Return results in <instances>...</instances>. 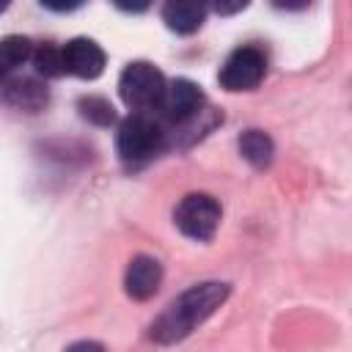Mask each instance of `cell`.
<instances>
[{
	"label": "cell",
	"mask_w": 352,
	"mask_h": 352,
	"mask_svg": "<svg viewBox=\"0 0 352 352\" xmlns=\"http://www.w3.org/2000/svg\"><path fill=\"white\" fill-rule=\"evenodd\" d=\"M231 294V286L223 280H204L184 289L168 308L148 324V338L154 344H176L184 341L192 330H198Z\"/></svg>",
	"instance_id": "1"
},
{
	"label": "cell",
	"mask_w": 352,
	"mask_h": 352,
	"mask_svg": "<svg viewBox=\"0 0 352 352\" xmlns=\"http://www.w3.org/2000/svg\"><path fill=\"white\" fill-rule=\"evenodd\" d=\"M168 129L154 113H129L116 132V151L124 165L138 168L168 146Z\"/></svg>",
	"instance_id": "2"
},
{
	"label": "cell",
	"mask_w": 352,
	"mask_h": 352,
	"mask_svg": "<svg viewBox=\"0 0 352 352\" xmlns=\"http://www.w3.org/2000/svg\"><path fill=\"white\" fill-rule=\"evenodd\" d=\"M165 77L162 72L148 60H132L124 66L118 77V94L132 113H157L162 96H165Z\"/></svg>",
	"instance_id": "3"
},
{
	"label": "cell",
	"mask_w": 352,
	"mask_h": 352,
	"mask_svg": "<svg viewBox=\"0 0 352 352\" xmlns=\"http://www.w3.org/2000/svg\"><path fill=\"white\" fill-rule=\"evenodd\" d=\"M204 104H206V99H204V94H201V88L195 82L173 80L165 88V96H162V102L157 107V118L162 124L173 126V132L176 129H190L206 113Z\"/></svg>",
	"instance_id": "4"
},
{
	"label": "cell",
	"mask_w": 352,
	"mask_h": 352,
	"mask_svg": "<svg viewBox=\"0 0 352 352\" xmlns=\"http://www.w3.org/2000/svg\"><path fill=\"white\" fill-rule=\"evenodd\" d=\"M173 223L184 236L206 242L220 226V204L206 192H190L176 204Z\"/></svg>",
	"instance_id": "5"
},
{
	"label": "cell",
	"mask_w": 352,
	"mask_h": 352,
	"mask_svg": "<svg viewBox=\"0 0 352 352\" xmlns=\"http://www.w3.org/2000/svg\"><path fill=\"white\" fill-rule=\"evenodd\" d=\"M267 74V58L258 47H236L220 66L217 80L226 91H253Z\"/></svg>",
	"instance_id": "6"
},
{
	"label": "cell",
	"mask_w": 352,
	"mask_h": 352,
	"mask_svg": "<svg viewBox=\"0 0 352 352\" xmlns=\"http://www.w3.org/2000/svg\"><path fill=\"white\" fill-rule=\"evenodd\" d=\"M63 63H66V74L96 80L104 72V50L94 38L77 36L63 44Z\"/></svg>",
	"instance_id": "7"
},
{
	"label": "cell",
	"mask_w": 352,
	"mask_h": 352,
	"mask_svg": "<svg viewBox=\"0 0 352 352\" xmlns=\"http://www.w3.org/2000/svg\"><path fill=\"white\" fill-rule=\"evenodd\" d=\"M3 102L19 113H38L50 102V91L38 77H6Z\"/></svg>",
	"instance_id": "8"
},
{
	"label": "cell",
	"mask_w": 352,
	"mask_h": 352,
	"mask_svg": "<svg viewBox=\"0 0 352 352\" xmlns=\"http://www.w3.org/2000/svg\"><path fill=\"white\" fill-rule=\"evenodd\" d=\"M162 283V264L154 256H135L124 272V289L132 300H148Z\"/></svg>",
	"instance_id": "9"
},
{
	"label": "cell",
	"mask_w": 352,
	"mask_h": 352,
	"mask_svg": "<svg viewBox=\"0 0 352 352\" xmlns=\"http://www.w3.org/2000/svg\"><path fill=\"white\" fill-rule=\"evenodd\" d=\"M206 16V6L204 3H192V0H170L162 6V22L182 36L195 33L204 25Z\"/></svg>",
	"instance_id": "10"
},
{
	"label": "cell",
	"mask_w": 352,
	"mask_h": 352,
	"mask_svg": "<svg viewBox=\"0 0 352 352\" xmlns=\"http://www.w3.org/2000/svg\"><path fill=\"white\" fill-rule=\"evenodd\" d=\"M239 154L253 168H267L275 157V143L264 129H245L239 135Z\"/></svg>",
	"instance_id": "11"
},
{
	"label": "cell",
	"mask_w": 352,
	"mask_h": 352,
	"mask_svg": "<svg viewBox=\"0 0 352 352\" xmlns=\"http://www.w3.org/2000/svg\"><path fill=\"white\" fill-rule=\"evenodd\" d=\"M33 41L28 36H6L0 41V69L3 77H11L14 69H19L25 60L33 58Z\"/></svg>",
	"instance_id": "12"
},
{
	"label": "cell",
	"mask_w": 352,
	"mask_h": 352,
	"mask_svg": "<svg viewBox=\"0 0 352 352\" xmlns=\"http://www.w3.org/2000/svg\"><path fill=\"white\" fill-rule=\"evenodd\" d=\"M33 66L41 77H60L66 74V63H63V47L55 44H41L33 52Z\"/></svg>",
	"instance_id": "13"
},
{
	"label": "cell",
	"mask_w": 352,
	"mask_h": 352,
	"mask_svg": "<svg viewBox=\"0 0 352 352\" xmlns=\"http://www.w3.org/2000/svg\"><path fill=\"white\" fill-rule=\"evenodd\" d=\"M77 107H80V116L96 126H110L116 121V110L104 96H82Z\"/></svg>",
	"instance_id": "14"
},
{
	"label": "cell",
	"mask_w": 352,
	"mask_h": 352,
	"mask_svg": "<svg viewBox=\"0 0 352 352\" xmlns=\"http://www.w3.org/2000/svg\"><path fill=\"white\" fill-rule=\"evenodd\" d=\"M66 352H104V346L99 341H74L72 346H66Z\"/></svg>",
	"instance_id": "15"
},
{
	"label": "cell",
	"mask_w": 352,
	"mask_h": 352,
	"mask_svg": "<svg viewBox=\"0 0 352 352\" xmlns=\"http://www.w3.org/2000/svg\"><path fill=\"white\" fill-rule=\"evenodd\" d=\"M248 3L245 0H236V3H214V11L217 14H234V11H242Z\"/></svg>",
	"instance_id": "16"
},
{
	"label": "cell",
	"mask_w": 352,
	"mask_h": 352,
	"mask_svg": "<svg viewBox=\"0 0 352 352\" xmlns=\"http://www.w3.org/2000/svg\"><path fill=\"white\" fill-rule=\"evenodd\" d=\"M116 6L124 11H146L148 8V3H116Z\"/></svg>",
	"instance_id": "17"
}]
</instances>
